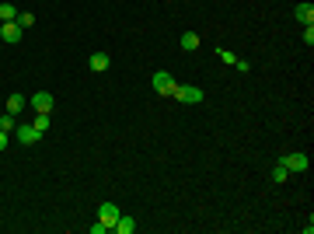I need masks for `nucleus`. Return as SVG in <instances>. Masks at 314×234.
<instances>
[{"mask_svg": "<svg viewBox=\"0 0 314 234\" xmlns=\"http://www.w3.org/2000/svg\"><path fill=\"white\" fill-rule=\"evenodd\" d=\"M14 137H18L25 147H32V144H39V140H42V133H39L35 126H18V130H14Z\"/></svg>", "mask_w": 314, "mask_h": 234, "instance_id": "423d86ee", "label": "nucleus"}, {"mask_svg": "<svg viewBox=\"0 0 314 234\" xmlns=\"http://www.w3.org/2000/svg\"><path fill=\"white\" fill-rule=\"evenodd\" d=\"M286 178H290V171H286V164L279 161V164L272 168V182H286Z\"/></svg>", "mask_w": 314, "mask_h": 234, "instance_id": "dca6fc26", "label": "nucleus"}, {"mask_svg": "<svg viewBox=\"0 0 314 234\" xmlns=\"http://www.w3.org/2000/svg\"><path fill=\"white\" fill-rule=\"evenodd\" d=\"M150 84H154L157 94H171V91H175V77H171L168 70H157L154 77H150Z\"/></svg>", "mask_w": 314, "mask_h": 234, "instance_id": "7ed1b4c3", "label": "nucleus"}, {"mask_svg": "<svg viewBox=\"0 0 314 234\" xmlns=\"http://www.w3.org/2000/svg\"><path fill=\"white\" fill-rule=\"evenodd\" d=\"M21 32H25V28H21L18 21H0V39H4L7 46H14V42H21Z\"/></svg>", "mask_w": 314, "mask_h": 234, "instance_id": "f03ea898", "label": "nucleus"}, {"mask_svg": "<svg viewBox=\"0 0 314 234\" xmlns=\"http://www.w3.org/2000/svg\"><path fill=\"white\" fill-rule=\"evenodd\" d=\"M234 67H237V74H248V70H251V63H248V60H237Z\"/></svg>", "mask_w": 314, "mask_h": 234, "instance_id": "412c9836", "label": "nucleus"}, {"mask_svg": "<svg viewBox=\"0 0 314 234\" xmlns=\"http://www.w3.org/2000/svg\"><path fill=\"white\" fill-rule=\"evenodd\" d=\"M98 220H105V224L112 227V224L119 220V206H115V203H101V206H98Z\"/></svg>", "mask_w": 314, "mask_h": 234, "instance_id": "0eeeda50", "label": "nucleus"}, {"mask_svg": "<svg viewBox=\"0 0 314 234\" xmlns=\"http://www.w3.org/2000/svg\"><path fill=\"white\" fill-rule=\"evenodd\" d=\"M108 231H112V227H108L105 220H98V224H91V234H108Z\"/></svg>", "mask_w": 314, "mask_h": 234, "instance_id": "6ab92c4d", "label": "nucleus"}, {"mask_svg": "<svg viewBox=\"0 0 314 234\" xmlns=\"http://www.w3.org/2000/svg\"><path fill=\"white\" fill-rule=\"evenodd\" d=\"M18 25H21V28H32V25H35V14H32V11L18 14Z\"/></svg>", "mask_w": 314, "mask_h": 234, "instance_id": "a211bd4d", "label": "nucleus"}, {"mask_svg": "<svg viewBox=\"0 0 314 234\" xmlns=\"http://www.w3.org/2000/svg\"><path fill=\"white\" fill-rule=\"evenodd\" d=\"M217 56H220V60H224L227 67H234V63H237V56H234V53H231V49H224V46L217 49Z\"/></svg>", "mask_w": 314, "mask_h": 234, "instance_id": "f3484780", "label": "nucleus"}, {"mask_svg": "<svg viewBox=\"0 0 314 234\" xmlns=\"http://www.w3.org/2000/svg\"><path fill=\"white\" fill-rule=\"evenodd\" d=\"M171 98H175V101H185V105H199V101H203L206 94H203L199 87H192V84H175Z\"/></svg>", "mask_w": 314, "mask_h": 234, "instance_id": "f257e3e1", "label": "nucleus"}, {"mask_svg": "<svg viewBox=\"0 0 314 234\" xmlns=\"http://www.w3.org/2000/svg\"><path fill=\"white\" fill-rule=\"evenodd\" d=\"M25 105H28V98H25V94H18V91H14V94L7 98V112H11V115H18V112H21Z\"/></svg>", "mask_w": 314, "mask_h": 234, "instance_id": "9d476101", "label": "nucleus"}, {"mask_svg": "<svg viewBox=\"0 0 314 234\" xmlns=\"http://www.w3.org/2000/svg\"><path fill=\"white\" fill-rule=\"evenodd\" d=\"M91 70H98V74L108 70V53H94V56H91Z\"/></svg>", "mask_w": 314, "mask_h": 234, "instance_id": "f8f14e48", "label": "nucleus"}, {"mask_svg": "<svg viewBox=\"0 0 314 234\" xmlns=\"http://www.w3.org/2000/svg\"><path fill=\"white\" fill-rule=\"evenodd\" d=\"M7 144H11V133H4V130H0V151H7Z\"/></svg>", "mask_w": 314, "mask_h": 234, "instance_id": "4be33fe9", "label": "nucleus"}, {"mask_svg": "<svg viewBox=\"0 0 314 234\" xmlns=\"http://www.w3.org/2000/svg\"><path fill=\"white\" fill-rule=\"evenodd\" d=\"M0 21H18V7L14 4H0Z\"/></svg>", "mask_w": 314, "mask_h": 234, "instance_id": "4468645a", "label": "nucleus"}, {"mask_svg": "<svg viewBox=\"0 0 314 234\" xmlns=\"http://www.w3.org/2000/svg\"><path fill=\"white\" fill-rule=\"evenodd\" d=\"M304 42L314 46V25H304Z\"/></svg>", "mask_w": 314, "mask_h": 234, "instance_id": "aec40b11", "label": "nucleus"}, {"mask_svg": "<svg viewBox=\"0 0 314 234\" xmlns=\"http://www.w3.org/2000/svg\"><path fill=\"white\" fill-rule=\"evenodd\" d=\"M0 130H4V133H14V130H18V119H14L11 112H4V115H0Z\"/></svg>", "mask_w": 314, "mask_h": 234, "instance_id": "ddd939ff", "label": "nucleus"}, {"mask_svg": "<svg viewBox=\"0 0 314 234\" xmlns=\"http://www.w3.org/2000/svg\"><path fill=\"white\" fill-rule=\"evenodd\" d=\"M293 14H297V21L300 25H314V4L307 0V4H297L293 7Z\"/></svg>", "mask_w": 314, "mask_h": 234, "instance_id": "6e6552de", "label": "nucleus"}, {"mask_svg": "<svg viewBox=\"0 0 314 234\" xmlns=\"http://www.w3.org/2000/svg\"><path fill=\"white\" fill-rule=\"evenodd\" d=\"M32 126H35L39 133H46V130H49V112H35V123H32Z\"/></svg>", "mask_w": 314, "mask_h": 234, "instance_id": "2eb2a0df", "label": "nucleus"}, {"mask_svg": "<svg viewBox=\"0 0 314 234\" xmlns=\"http://www.w3.org/2000/svg\"><path fill=\"white\" fill-rule=\"evenodd\" d=\"M28 105H32L35 112H53V94H49V91H35V94L28 98Z\"/></svg>", "mask_w": 314, "mask_h": 234, "instance_id": "39448f33", "label": "nucleus"}, {"mask_svg": "<svg viewBox=\"0 0 314 234\" xmlns=\"http://www.w3.org/2000/svg\"><path fill=\"white\" fill-rule=\"evenodd\" d=\"M279 161L286 164V171H307V168H311L307 154H300V151H297V154H286V157H279Z\"/></svg>", "mask_w": 314, "mask_h": 234, "instance_id": "20e7f679", "label": "nucleus"}, {"mask_svg": "<svg viewBox=\"0 0 314 234\" xmlns=\"http://www.w3.org/2000/svg\"><path fill=\"white\" fill-rule=\"evenodd\" d=\"M178 42H182V49H185V53H192V49H199V35H196V32H185V35H182Z\"/></svg>", "mask_w": 314, "mask_h": 234, "instance_id": "9b49d317", "label": "nucleus"}, {"mask_svg": "<svg viewBox=\"0 0 314 234\" xmlns=\"http://www.w3.org/2000/svg\"><path fill=\"white\" fill-rule=\"evenodd\" d=\"M112 231H115V234H133V231H136V220L126 217V213H119V220L112 224Z\"/></svg>", "mask_w": 314, "mask_h": 234, "instance_id": "1a4fd4ad", "label": "nucleus"}]
</instances>
